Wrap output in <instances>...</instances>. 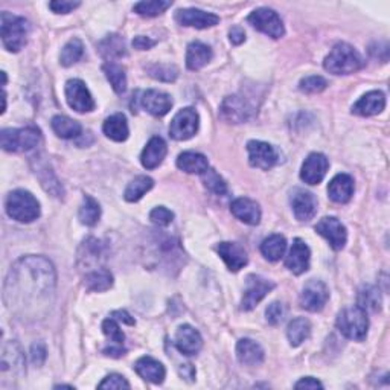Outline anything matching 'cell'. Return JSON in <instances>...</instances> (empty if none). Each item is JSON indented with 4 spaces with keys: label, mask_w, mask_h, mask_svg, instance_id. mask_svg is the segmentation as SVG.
I'll list each match as a JSON object with an SVG mask.
<instances>
[{
    "label": "cell",
    "mask_w": 390,
    "mask_h": 390,
    "mask_svg": "<svg viewBox=\"0 0 390 390\" xmlns=\"http://www.w3.org/2000/svg\"><path fill=\"white\" fill-rule=\"evenodd\" d=\"M57 284L55 269L43 256H25L11 267L3 288L6 308L21 317L35 316L48 305Z\"/></svg>",
    "instance_id": "obj_1"
},
{
    "label": "cell",
    "mask_w": 390,
    "mask_h": 390,
    "mask_svg": "<svg viewBox=\"0 0 390 390\" xmlns=\"http://www.w3.org/2000/svg\"><path fill=\"white\" fill-rule=\"evenodd\" d=\"M365 60L357 49L348 43H338L325 59L323 68L332 75H351L363 69Z\"/></svg>",
    "instance_id": "obj_2"
},
{
    "label": "cell",
    "mask_w": 390,
    "mask_h": 390,
    "mask_svg": "<svg viewBox=\"0 0 390 390\" xmlns=\"http://www.w3.org/2000/svg\"><path fill=\"white\" fill-rule=\"evenodd\" d=\"M6 212L19 223H32L40 216V203L31 192L12 191L6 198Z\"/></svg>",
    "instance_id": "obj_3"
},
{
    "label": "cell",
    "mask_w": 390,
    "mask_h": 390,
    "mask_svg": "<svg viewBox=\"0 0 390 390\" xmlns=\"http://www.w3.org/2000/svg\"><path fill=\"white\" fill-rule=\"evenodd\" d=\"M30 31L31 25L26 19L2 12V41L10 52H19L20 49H23Z\"/></svg>",
    "instance_id": "obj_4"
},
{
    "label": "cell",
    "mask_w": 390,
    "mask_h": 390,
    "mask_svg": "<svg viewBox=\"0 0 390 390\" xmlns=\"http://www.w3.org/2000/svg\"><path fill=\"white\" fill-rule=\"evenodd\" d=\"M337 328L346 338L356 342H363L369 329V320L365 309L357 307H348L337 317Z\"/></svg>",
    "instance_id": "obj_5"
},
{
    "label": "cell",
    "mask_w": 390,
    "mask_h": 390,
    "mask_svg": "<svg viewBox=\"0 0 390 390\" xmlns=\"http://www.w3.org/2000/svg\"><path fill=\"white\" fill-rule=\"evenodd\" d=\"M41 142V133L39 128H6L0 134V143L5 151L19 153V151L35 150Z\"/></svg>",
    "instance_id": "obj_6"
},
{
    "label": "cell",
    "mask_w": 390,
    "mask_h": 390,
    "mask_svg": "<svg viewBox=\"0 0 390 390\" xmlns=\"http://www.w3.org/2000/svg\"><path fill=\"white\" fill-rule=\"evenodd\" d=\"M255 105L245 95L227 96L220 107V116L230 124H241L255 113Z\"/></svg>",
    "instance_id": "obj_7"
},
{
    "label": "cell",
    "mask_w": 390,
    "mask_h": 390,
    "mask_svg": "<svg viewBox=\"0 0 390 390\" xmlns=\"http://www.w3.org/2000/svg\"><path fill=\"white\" fill-rule=\"evenodd\" d=\"M249 23L255 28V30L264 32L271 39H280L284 37L285 28L283 20L278 16L276 11L270 8H258L250 14L247 19Z\"/></svg>",
    "instance_id": "obj_8"
},
{
    "label": "cell",
    "mask_w": 390,
    "mask_h": 390,
    "mask_svg": "<svg viewBox=\"0 0 390 390\" xmlns=\"http://www.w3.org/2000/svg\"><path fill=\"white\" fill-rule=\"evenodd\" d=\"M200 118L194 108H182L171 121L170 134L176 141H187L198 132Z\"/></svg>",
    "instance_id": "obj_9"
},
{
    "label": "cell",
    "mask_w": 390,
    "mask_h": 390,
    "mask_svg": "<svg viewBox=\"0 0 390 390\" xmlns=\"http://www.w3.org/2000/svg\"><path fill=\"white\" fill-rule=\"evenodd\" d=\"M329 299V290L325 283L319 279L308 280L300 294V307L307 311L319 313L327 305Z\"/></svg>",
    "instance_id": "obj_10"
},
{
    "label": "cell",
    "mask_w": 390,
    "mask_h": 390,
    "mask_svg": "<svg viewBox=\"0 0 390 390\" xmlns=\"http://www.w3.org/2000/svg\"><path fill=\"white\" fill-rule=\"evenodd\" d=\"M274 287L276 285H274V283H271V280L265 279L263 276H258V274H250V276H247V280H245V291L241 302V308L244 311L254 309Z\"/></svg>",
    "instance_id": "obj_11"
},
{
    "label": "cell",
    "mask_w": 390,
    "mask_h": 390,
    "mask_svg": "<svg viewBox=\"0 0 390 390\" xmlns=\"http://www.w3.org/2000/svg\"><path fill=\"white\" fill-rule=\"evenodd\" d=\"M66 99L70 108L78 113H89L95 110V99L81 79H69L66 83Z\"/></svg>",
    "instance_id": "obj_12"
},
{
    "label": "cell",
    "mask_w": 390,
    "mask_h": 390,
    "mask_svg": "<svg viewBox=\"0 0 390 390\" xmlns=\"http://www.w3.org/2000/svg\"><path fill=\"white\" fill-rule=\"evenodd\" d=\"M247 151H249V162L254 168L269 171L279 162L278 151L267 142L250 141L247 143Z\"/></svg>",
    "instance_id": "obj_13"
},
{
    "label": "cell",
    "mask_w": 390,
    "mask_h": 390,
    "mask_svg": "<svg viewBox=\"0 0 390 390\" xmlns=\"http://www.w3.org/2000/svg\"><path fill=\"white\" fill-rule=\"evenodd\" d=\"M316 232L322 235L334 250H342L348 241L346 227L336 216H325L316 225Z\"/></svg>",
    "instance_id": "obj_14"
},
{
    "label": "cell",
    "mask_w": 390,
    "mask_h": 390,
    "mask_svg": "<svg viewBox=\"0 0 390 390\" xmlns=\"http://www.w3.org/2000/svg\"><path fill=\"white\" fill-rule=\"evenodd\" d=\"M329 168V162L327 156H323L320 153H313L309 154L305 162L302 165L300 171V178L307 185H319L322 180L327 176Z\"/></svg>",
    "instance_id": "obj_15"
},
{
    "label": "cell",
    "mask_w": 390,
    "mask_h": 390,
    "mask_svg": "<svg viewBox=\"0 0 390 390\" xmlns=\"http://www.w3.org/2000/svg\"><path fill=\"white\" fill-rule=\"evenodd\" d=\"M309 261H311V252H309V247L300 238H296L285 259L287 269L299 276V274L308 271Z\"/></svg>",
    "instance_id": "obj_16"
},
{
    "label": "cell",
    "mask_w": 390,
    "mask_h": 390,
    "mask_svg": "<svg viewBox=\"0 0 390 390\" xmlns=\"http://www.w3.org/2000/svg\"><path fill=\"white\" fill-rule=\"evenodd\" d=\"M176 20L178 25L182 26H191L197 28V30H206V28H212L218 25L220 17L215 16L212 12H206L201 10H180L176 14Z\"/></svg>",
    "instance_id": "obj_17"
},
{
    "label": "cell",
    "mask_w": 390,
    "mask_h": 390,
    "mask_svg": "<svg viewBox=\"0 0 390 390\" xmlns=\"http://www.w3.org/2000/svg\"><path fill=\"white\" fill-rule=\"evenodd\" d=\"M141 104L148 113L153 114V116L161 118V116H165V114L171 110L172 99L168 93L150 89L142 93Z\"/></svg>",
    "instance_id": "obj_18"
},
{
    "label": "cell",
    "mask_w": 390,
    "mask_h": 390,
    "mask_svg": "<svg viewBox=\"0 0 390 390\" xmlns=\"http://www.w3.org/2000/svg\"><path fill=\"white\" fill-rule=\"evenodd\" d=\"M291 206L296 218L299 221H309L317 212V198L308 191L294 189L291 194Z\"/></svg>",
    "instance_id": "obj_19"
},
{
    "label": "cell",
    "mask_w": 390,
    "mask_h": 390,
    "mask_svg": "<svg viewBox=\"0 0 390 390\" xmlns=\"http://www.w3.org/2000/svg\"><path fill=\"white\" fill-rule=\"evenodd\" d=\"M216 252H218L230 271H240L249 263L247 252L236 243H220L216 245Z\"/></svg>",
    "instance_id": "obj_20"
},
{
    "label": "cell",
    "mask_w": 390,
    "mask_h": 390,
    "mask_svg": "<svg viewBox=\"0 0 390 390\" xmlns=\"http://www.w3.org/2000/svg\"><path fill=\"white\" fill-rule=\"evenodd\" d=\"M176 346L185 356H195L203 346V338L191 325H182L176 332Z\"/></svg>",
    "instance_id": "obj_21"
},
{
    "label": "cell",
    "mask_w": 390,
    "mask_h": 390,
    "mask_svg": "<svg viewBox=\"0 0 390 390\" xmlns=\"http://www.w3.org/2000/svg\"><path fill=\"white\" fill-rule=\"evenodd\" d=\"M386 107V96L380 90H373L361 96L356 104L352 105V113L358 116H373L378 114Z\"/></svg>",
    "instance_id": "obj_22"
},
{
    "label": "cell",
    "mask_w": 390,
    "mask_h": 390,
    "mask_svg": "<svg viewBox=\"0 0 390 390\" xmlns=\"http://www.w3.org/2000/svg\"><path fill=\"white\" fill-rule=\"evenodd\" d=\"M230 211L238 220L249 226H256L261 221V209L256 201L250 198H236L230 206Z\"/></svg>",
    "instance_id": "obj_23"
},
{
    "label": "cell",
    "mask_w": 390,
    "mask_h": 390,
    "mask_svg": "<svg viewBox=\"0 0 390 390\" xmlns=\"http://www.w3.org/2000/svg\"><path fill=\"white\" fill-rule=\"evenodd\" d=\"M134 371L139 373L141 378L153 382V384H162L166 377L165 366L161 361L151 357H142L137 360L134 365Z\"/></svg>",
    "instance_id": "obj_24"
},
{
    "label": "cell",
    "mask_w": 390,
    "mask_h": 390,
    "mask_svg": "<svg viewBox=\"0 0 390 390\" xmlns=\"http://www.w3.org/2000/svg\"><path fill=\"white\" fill-rule=\"evenodd\" d=\"M0 371L6 373L11 371L12 373H23L25 372V357L20 346L16 342H8L2 349V365Z\"/></svg>",
    "instance_id": "obj_25"
},
{
    "label": "cell",
    "mask_w": 390,
    "mask_h": 390,
    "mask_svg": "<svg viewBox=\"0 0 390 390\" xmlns=\"http://www.w3.org/2000/svg\"><path fill=\"white\" fill-rule=\"evenodd\" d=\"M328 195L332 201L345 205L353 195V178L348 174H338L328 185Z\"/></svg>",
    "instance_id": "obj_26"
},
{
    "label": "cell",
    "mask_w": 390,
    "mask_h": 390,
    "mask_svg": "<svg viewBox=\"0 0 390 390\" xmlns=\"http://www.w3.org/2000/svg\"><path fill=\"white\" fill-rule=\"evenodd\" d=\"M166 153H168V148H166V143L162 137H153L147 143V147L143 148L141 162L147 170H154L163 162Z\"/></svg>",
    "instance_id": "obj_27"
},
{
    "label": "cell",
    "mask_w": 390,
    "mask_h": 390,
    "mask_svg": "<svg viewBox=\"0 0 390 390\" xmlns=\"http://www.w3.org/2000/svg\"><path fill=\"white\" fill-rule=\"evenodd\" d=\"M236 357L245 366H258L264 361V349L250 338H241L236 345Z\"/></svg>",
    "instance_id": "obj_28"
},
{
    "label": "cell",
    "mask_w": 390,
    "mask_h": 390,
    "mask_svg": "<svg viewBox=\"0 0 390 390\" xmlns=\"http://www.w3.org/2000/svg\"><path fill=\"white\" fill-rule=\"evenodd\" d=\"M212 49L201 41H192L187 46L186 52V66L189 70H200L212 60Z\"/></svg>",
    "instance_id": "obj_29"
},
{
    "label": "cell",
    "mask_w": 390,
    "mask_h": 390,
    "mask_svg": "<svg viewBox=\"0 0 390 390\" xmlns=\"http://www.w3.org/2000/svg\"><path fill=\"white\" fill-rule=\"evenodd\" d=\"M104 134L114 142H124L128 139L130 130L127 124V118L122 113H114L110 118H107L104 125Z\"/></svg>",
    "instance_id": "obj_30"
},
{
    "label": "cell",
    "mask_w": 390,
    "mask_h": 390,
    "mask_svg": "<svg viewBox=\"0 0 390 390\" xmlns=\"http://www.w3.org/2000/svg\"><path fill=\"white\" fill-rule=\"evenodd\" d=\"M98 50H99V54L104 57V59L110 60V63H112V60L122 59V57L127 55L125 40L118 34L107 35L104 40L99 41Z\"/></svg>",
    "instance_id": "obj_31"
},
{
    "label": "cell",
    "mask_w": 390,
    "mask_h": 390,
    "mask_svg": "<svg viewBox=\"0 0 390 390\" xmlns=\"http://www.w3.org/2000/svg\"><path fill=\"white\" fill-rule=\"evenodd\" d=\"M177 166L187 174H203L209 168L206 156L195 153V151H185L177 158Z\"/></svg>",
    "instance_id": "obj_32"
},
{
    "label": "cell",
    "mask_w": 390,
    "mask_h": 390,
    "mask_svg": "<svg viewBox=\"0 0 390 390\" xmlns=\"http://www.w3.org/2000/svg\"><path fill=\"white\" fill-rule=\"evenodd\" d=\"M35 176L39 177L40 183L43 187H45L46 192L52 194L54 197H63V192H64L63 186L45 161L37 162V166H35Z\"/></svg>",
    "instance_id": "obj_33"
},
{
    "label": "cell",
    "mask_w": 390,
    "mask_h": 390,
    "mask_svg": "<svg viewBox=\"0 0 390 390\" xmlns=\"http://www.w3.org/2000/svg\"><path fill=\"white\" fill-rule=\"evenodd\" d=\"M311 334V323L305 317H298L290 322L287 328V337L291 346H300Z\"/></svg>",
    "instance_id": "obj_34"
},
{
    "label": "cell",
    "mask_w": 390,
    "mask_h": 390,
    "mask_svg": "<svg viewBox=\"0 0 390 390\" xmlns=\"http://www.w3.org/2000/svg\"><path fill=\"white\" fill-rule=\"evenodd\" d=\"M113 285V276L112 273L104 269L93 270L89 274H85L84 278V287L88 288L89 291H107L108 288H112Z\"/></svg>",
    "instance_id": "obj_35"
},
{
    "label": "cell",
    "mask_w": 390,
    "mask_h": 390,
    "mask_svg": "<svg viewBox=\"0 0 390 390\" xmlns=\"http://www.w3.org/2000/svg\"><path fill=\"white\" fill-rule=\"evenodd\" d=\"M287 250V241L283 235H271L261 244V254L271 263L279 261Z\"/></svg>",
    "instance_id": "obj_36"
},
{
    "label": "cell",
    "mask_w": 390,
    "mask_h": 390,
    "mask_svg": "<svg viewBox=\"0 0 390 390\" xmlns=\"http://www.w3.org/2000/svg\"><path fill=\"white\" fill-rule=\"evenodd\" d=\"M52 130L57 136L63 137V139H75V137L81 134L83 128L76 121L59 114V116L52 118Z\"/></svg>",
    "instance_id": "obj_37"
},
{
    "label": "cell",
    "mask_w": 390,
    "mask_h": 390,
    "mask_svg": "<svg viewBox=\"0 0 390 390\" xmlns=\"http://www.w3.org/2000/svg\"><path fill=\"white\" fill-rule=\"evenodd\" d=\"M153 186H154L153 178L147 176H139L128 183L127 189L124 192V197L127 201H130V203H136V201H139Z\"/></svg>",
    "instance_id": "obj_38"
},
{
    "label": "cell",
    "mask_w": 390,
    "mask_h": 390,
    "mask_svg": "<svg viewBox=\"0 0 390 390\" xmlns=\"http://www.w3.org/2000/svg\"><path fill=\"white\" fill-rule=\"evenodd\" d=\"M358 307L365 311L377 313L381 309V294L377 287H363L358 293Z\"/></svg>",
    "instance_id": "obj_39"
},
{
    "label": "cell",
    "mask_w": 390,
    "mask_h": 390,
    "mask_svg": "<svg viewBox=\"0 0 390 390\" xmlns=\"http://www.w3.org/2000/svg\"><path fill=\"white\" fill-rule=\"evenodd\" d=\"M79 221L83 223L85 226H95L96 223L99 221V216H101V207L98 201L90 197V195H84V200H83V205L79 207Z\"/></svg>",
    "instance_id": "obj_40"
},
{
    "label": "cell",
    "mask_w": 390,
    "mask_h": 390,
    "mask_svg": "<svg viewBox=\"0 0 390 390\" xmlns=\"http://www.w3.org/2000/svg\"><path fill=\"white\" fill-rule=\"evenodd\" d=\"M104 74L108 79V83L112 84L113 90L116 93H124L127 90V75L125 70L122 69L116 63H105L103 66Z\"/></svg>",
    "instance_id": "obj_41"
},
{
    "label": "cell",
    "mask_w": 390,
    "mask_h": 390,
    "mask_svg": "<svg viewBox=\"0 0 390 390\" xmlns=\"http://www.w3.org/2000/svg\"><path fill=\"white\" fill-rule=\"evenodd\" d=\"M84 54V45L79 39H72L69 40L66 45H64L61 55H60V63L64 68L74 66L75 63L81 60V57Z\"/></svg>",
    "instance_id": "obj_42"
},
{
    "label": "cell",
    "mask_w": 390,
    "mask_h": 390,
    "mask_svg": "<svg viewBox=\"0 0 390 390\" xmlns=\"http://www.w3.org/2000/svg\"><path fill=\"white\" fill-rule=\"evenodd\" d=\"M172 2H165V0H150V2H139L134 5V12L143 17H157L163 14L166 10L171 8Z\"/></svg>",
    "instance_id": "obj_43"
},
{
    "label": "cell",
    "mask_w": 390,
    "mask_h": 390,
    "mask_svg": "<svg viewBox=\"0 0 390 390\" xmlns=\"http://www.w3.org/2000/svg\"><path fill=\"white\" fill-rule=\"evenodd\" d=\"M201 178H203L205 186L211 192L216 195H225L227 192V183L215 170L207 168L203 174H201Z\"/></svg>",
    "instance_id": "obj_44"
},
{
    "label": "cell",
    "mask_w": 390,
    "mask_h": 390,
    "mask_svg": "<svg viewBox=\"0 0 390 390\" xmlns=\"http://www.w3.org/2000/svg\"><path fill=\"white\" fill-rule=\"evenodd\" d=\"M148 74L158 79V81H165V83H171L178 76V70L176 66H171V64H153L150 66Z\"/></svg>",
    "instance_id": "obj_45"
},
{
    "label": "cell",
    "mask_w": 390,
    "mask_h": 390,
    "mask_svg": "<svg viewBox=\"0 0 390 390\" xmlns=\"http://www.w3.org/2000/svg\"><path fill=\"white\" fill-rule=\"evenodd\" d=\"M103 332L107 336L108 340H110L112 346H122V345H124L125 336H124V332L121 331L116 319H113V317H110V319H105L103 322Z\"/></svg>",
    "instance_id": "obj_46"
},
{
    "label": "cell",
    "mask_w": 390,
    "mask_h": 390,
    "mask_svg": "<svg viewBox=\"0 0 390 390\" xmlns=\"http://www.w3.org/2000/svg\"><path fill=\"white\" fill-rule=\"evenodd\" d=\"M327 79L322 78V76H317V75H313V76H307V78H303L302 81L299 83V89L303 92V93H308V95H313V93H320L323 92L325 89H327Z\"/></svg>",
    "instance_id": "obj_47"
},
{
    "label": "cell",
    "mask_w": 390,
    "mask_h": 390,
    "mask_svg": "<svg viewBox=\"0 0 390 390\" xmlns=\"http://www.w3.org/2000/svg\"><path fill=\"white\" fill-rule=\"evenodd\" d=\"M150 220L153 221L156 226L165 227V226L171 225L172 220H174V214H172L170 209H166L165 206H158V207H154L153 211H151Z\"/></svg>",
    "instance_id": "obj_48"
},
{
    "label": "cell",
    "mask_w": 390,
    "mask_h": 390,
    "mask_svg": "<svg viewBox=\"0 0 390 390\" xmlns=\"http://www.w3.org/2000/svg\"><path fill=\"white\" fill-rule=\"evenodd\" d=\"M265 316H267V322L273 325V327H276V325L284 320L285 307L280 302H273L270 303L269 308H267Z\"/></svg>",
    "instance_id": "obj_49"
},
{
    "label": "cell",
    "mask_w": 390,
    "mask_h": 390,
    "mask_svg": "<svg viewBox=\"0 0 390 390\" xmlns=\"http://www.w3.org/2000/svg\"><path fill=\"white\" fill-rule=\"evenodd\" d=\"M99 389H130V382L118 373H112L105 377L103 381L98 384Z\"/></svg>",
    "instance_id": "obj_50"
},
{
    "label": "cell",
    "mask_w": 390,
    "mask_h": 390,
    "mask_svg": "<svg viewBox=\"0 0 390 390\" xmlns=\"http://www.w3.org/2000/svg\"><path fill=\"white\" fill-rule=\"evenodd\" d=\"M81 5L79 2H68V0H55V2L49 3V8L52 10L55 14H69L78 6Z\"/></svg>",
    "instance_id": "obj_51"
},
{
    "label": "cell",
    "mask_w": 390,
    "mask_h": 390,
    "mask_svg": "<svg viewBox=\"0 0 390 390\" xmlns=\"http://www.w3.org/2000/svg\"><path fill=\"white\" fill-rule=\"evenodd\" d=\"M31 360L35 366H41L46 360V348L43 343H34L31 348Z\"/></svg>",
    "instance_id": "obj_52"
},
{
    "label": "cell",
    "mask_w": 390,
    "mask_h": 390,
    "mask_svg": "<svg viewBox=\"0 0 390 390\" xmlns=\"http://www.w3.org/2000/svg\"><path fill=\"white\" fill-rule=\"evenodd\" d=\"M294 387L296 389H323V384L319 380H316L313 377H307L296 382Z\"/></svg>",
    "instance_id": "obj_53"
},
{
    "label": "cell",
    "mask_w": 390,
    "mask_h": 390,
    "mask_svg": "<svg viewBox=\"0 0 390 390\" xmlns=\"http://www.w3.org/2000/svg\"><path fill=\"white\" fill-rule=\"evenodd\" d=\"M229 39H230V43H232V45L238 46V45H241V43H244L245 32H244L243 28L235 26V28H232V30H230Z\"/></svg>",
    "instance_id": "obj_54"
},
{
    "label": "cell",
    "mask_w": 390,
    "mask_h": 390,
    "mask_svg": "<svg viewBox=\"0 0 390 390\" xmlns=\"http://www.w3.org/2000/svg\"><path fill=\"white\" fill-rule=\"evenodd\" d=\"M154 45H156V43L153 40L148 39V37H143V35H139V37H136L133 40V48L137 49V50H148V49L153 48Z\"/></svg>",
    "instance_id": "obj_55"
},
{
    "label": "cell",
    "mask_w": 390,
    "mask_h": 390,
    "mask_svg": "<svg viewBox=\"0 0 390 390\" xmlns=\"http://www.w3.org/2000/svg\"><path fill=\"white\" fill-rule=\"evenodd\" d=\"M178 372H180V375H182V377L185 378V380H187V381H194V378H195V369H194V366L192 365H182L178 367Z\"/></svg>",
    "instance_id": "obj_56"
},
{
    "label": "cell",
    "mask_w": 390,
    "mask_h": 390,
    "mask_svg": "<svg viewBox=\"0 0 390 390\" xmlns=\"http://www.w3.org/2000/svg\"><path fill=\"white\" fill-rule=\"evenodd\" d=\"M104 353L107 357H113V358H119L122 356H125V349L122 346H107L104 349Z\"/></svg>",
    "instance_id": "obj_57"
},
{
    "label": "cell",
    "mask_w": 390,
    "mask_h": 390,
    "mask_svg": "<svg viewBox=\"0 0 390 390\" xmlns=\"http://www.w3.org/2000/svg\"><path fill=\"white\" fill-rule=\"evenodd\" d=\"M113 319H116L122 323H127V325H134V319L132 316H130L127 311H122V309H119V311H114L113 313Z\"/></svg>",
    "instance_id": "obj_58"
}]
</instances>
